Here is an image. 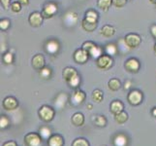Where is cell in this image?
I'll return each instance as SVG.
<instances>
[{
	"mask_svg": "<svg viewBox=\"0 0 156 146\" xmlns=\"http://www.w3.org/2000/svg\"><path fill=\"white\" fill-rule=\"evenodd\" d=\"M110 109H111V112L114 113L115 115V114H118V113H120L121 111H123V109H124V105H123V103L120 100H114L111 103Z\"/></svg>",
	"mask_w": 156,
	"mask_h": 146,
	"instance_id": "15",
	"label": "cell"
},
{
	"mask_svg": "<svg viewBox=\"0 0 156 146\" xmlns=\"http://www.w3.org/2000/svg\"><path fill=\"white\" fill-rule=\"evenodd\" d=\"M124 40L126 44L130 47L131 49L137 48L140 44L142 43V38L141 36L136 34V33H129L124 37Z\"/></svg>",
	"mask_w": 156,
	"mask_h": 146,
	"instance_id": "7",
	"label": "cell"
},
{
	"mask_svg": "<svg viewBox=\"0 0 156 146\" xmlns=\"http://www.w3.org/2000/svg\"><path fill=\"white\" fill-rule=\"evenodd\" d=\"M71 121H72V124L74 126L80 127V126H83V123H84V116L82 114V113L77 112L72 116Z\"/></svg>",
	"mask_w": 156,
	"mask_h": 146,
	"instance_id": "17",
	"label": "cell"
},
{
	"mask_svg": "<svg viewBox=\"0 0 156 146\" xmlns=\"http://www.w3.org/2000/svg\"><path fill=\"white\" fill-rule=\"evenodd\" d=\"M3 146H18V145H17V143H16L15 141H13V140H10V141L5 142L3 144Z\"/></svg>",
	"mask_w": 156,
	"mask_h": 146,
	"instance_id": "43",
	"label": "cell"
},
{
	"mask_svg": "<svg viewBox=\"0 0 156 146\" xmlns=\"http://www.w3.org/2000/svg\"><path fill=\"white\" fill-rule=\"evenodd\" d=\"M78 72H77V70L75 69L74 67H65L63 69V71H62V76L64 78V80L66 81H69L71 78H73L75 75H77Z\"/></svg>",
	"mask_w": 156,
	"mask_h": 146,
	"instance_id": "16",
	"label": "cell"
},
{
	"mask_svg": "<svg viewBox=\"0 0 156 146\" xmlns=\"http://www.w3.org/2000/svg\"><path fill=\"white\" fill-rule=\"evenodd\" d=\"M150 32H151L152 36L154 37V39L156 41V24L151 25V28H150Z\"/></svg>",
	"mask_w": 156,
	"mask_h": 146,
	"instance_id": "42",
	"label": "cell"
},
{
	"mask_svg": "<svg viewBox=\"0 0 156 146\" xmlns=\"http://www.w3.org/2000/svg\"><path fill=\"white\" fill-rule=\"evenodd\" d=\"M88 53L87 51H84L83 49H78V50L74 53V61L77 63H85L88 61Z\"/></svg>",
	"mask_w": 156,
	"mask_h": 146,
	"instance_id": "9",
	"label": "cell"
},
{
	"mask_svg": "<svg viewBox=\"0 0 156 146\" xmlns=\"http://www.w3.org/2000/svg\"><path fill=\"white\" fill-rule=\"evenodd\" d=\"M18 106H19V101L14 96H7L3 100V107L6 110H10V111L15 110L17 109Z\"/></svg>",
	"mask_w": 156,
	"mask_h": 146,
	"instance_id": "10",
	"label": "cell"
},
{
	"mask_svg": "<svg viewBox=\"0 0 156 146\" xmlns=\"http://www.w3.org/2000/svg\"><path fill=\"white\" fill-rule=\"evenodd\" d=\"M105 53L107 54V55L109 56H115L117 54L118 52V48L115 44H114V43H109V44H107L105 49H104Z\"/></svg>",
	"mask_w": 156,
	"mask_h": 146,
	"instance_id": "21",
	"label": "cell"
},
{
	"mask_svg": "<svg viewBox=\"0 0 156 146\" xmlns=\"http://www.w3.org/2000/svg\"><path fill=\"white\" fill-rule=\"evenodd\" d=\"M98 13L94 10H88L87 13H85V20H87L88 21H91V23H97L98 21Z\"/></svg>",
	"mask_w": 156,
	"mask_h": 146,
	"instance_id": "23",
	"label": "cell"
},
{
	"mask_svg": "<svg viewBox=\"0 0 156 146\" xmlns=\"http://www.w3.org/2000/svg\"><path fill=\"white\" fill-rule=\"evenodd\" d=\"M95 46V44L93 42H91V41H87V42H84L83 44V46H82V48L83 49L84 51H87V53H89V51L92 49L93 47ZM89 55V54H88Z\"/></svg>",
	"mask_w": 156,
	"mask_h": 146,
	"instance_id": "39",
	"label": "cell"
},
{
	"mask_svg": "<svg viewBox=\"0 0 156 146\" xmlns=\"http://www.w3.org/2000/svg\"><path fill=\"white\" fill-rule=\"evenodd\" d=\"M10 124V120L7 116L2 115L1 118H0V128L1 129H6Z\"/></svg>",
	"mask_w": 156,
	"mask_h": 146,
	"instance_id": "36",
	"label": "cell"
},
{
	"mask_svg": "<svg viewBox=\"0 0 156 146\" xmlns=\"http://www.w3.org/2000/svg\"><path fill=\"white\" fill-rule=\"evenodd\" d=\"M112 64H114V59L107 54L106 55H102L96 61V66L101 70H109L112 66Z\"/></svg>",
	"mask_w": 156,
	"mask_h": 146,
	"instance_id": "1",
	"label": "cell"
},
{
	"mask_svg": "<svg viewBox=\"0 0 156 146\" xmlns=\"http://www.w3.org/2000/svg\"><path fill=\"white\" fill-rule=\"evenodd\" d=\"M82 26L85 31L92 32L97 28V23H91V21H88L87 20L83 19L82 21Z\"/></svg>",
	"mask_w": 156,
	"mask_h": 146,
	"instance_id": "20",
	"label": "cell"
},
{
	"mask_svg": "<svg viewBox=\"0 0 156 146\" xmlns=\"http://www.w3.org/2000/svg\"><path fill=\"white\" fill-rule=\"evenodd\" d=\"M40 76H41V78L45 79V80L50 79L51 76V69L50 67H47V66L42 68L40 70Z\"/></svg>",
	"mask_w": 156,
	"mask_h": 146,
	"instance_id": "33",
	"label": "cell"
},
{
	"mask_svg": "<svg viewBox=\"0 0 156 146\" xmlns=\"http://www.w3.org/2000/svg\"><path fill=\"white\" fill-rule=\"evenodd\" d=\"M114 144L115 146H127L128 144L127 137L123 133H118L114 139Z\"/></svg>",
	"mask_w": 156,
	"mask_h": 146,
	"instance_id": "18",
	"label": "cell"
},
{
	"mask_svg": "<svg viewBox=\"0 0 156 146\" xmlns=\"http://www.w3.org/2000/svg\"><path fill=\"white\" fill-rule=\"evenodd\" d=\"M91 97H92V100L93 101L97 102V103H100V102L103 100V99H104V94H103V92H102L101 90H98L97 89V90L93 91Z\"/></svg>",
	"mask_w": 156,
	"mask_h": 146,
	"instance_id": "29",
	"label": "cell"
},
{
	"mask_svg": "<svg viewBox=\"0 0 156 146\" xmlns=\"http://www.w3.org/2000/svg\"><path fill=\"white\" fill-rule=\"evenodd\" d=\"M10 28V21L8 19H2L0 21V29L5 31Z\"/></svg>",
	"mask_w": 156,
	"mask_h": 146,
	"instance_id": "37",
	"label": "cell"
},
{
	"mask_svg": "<svg viewBox=\"0 0 156 146\" xmlns=\"http://www.w3.org/2000/svg\"><path fill=\"white\" fill-rule=\"evenodd\" d=\"M143 99H144L143 93L139 90H132L130 93L128 94V96H127L129 103L134 106L141 104L143 101Z\"/></svg>",
	"mask_w": 156,
	"mask_h": 146,
	"instance_id": "4",
	"label": "cell"
},
{
	"mask_svg": "<svg viewBox=\"0 0 156 146\" xmlns=\"http://www.w3.org/2000/svg\"><path fill=\"white\" fill-rule=\"evenodd\" d=\"M72 146H89V142L85 138L80 137V138H77L74 140L72 143Z\"/></svg>",
	"mask_w": 156,
	"mask_h": 146,
	"instance_id": "34",
	"label": "cell"
},
{
	"mask_svg": "<svg viewBox=\"0 0 156 146\" xmlns=\"http://www.w3.org/2000/svg\"><path fill=\"white\" fill-rule=\"evenodd\" d=\"M39 133L43 139H49L51 137V131L49 127H41L39 129Z\"/></svg>",
	"mask_w": 156,
	"mask_h": 146,
	"instance_id": "28",
	"label": "cell"
},
{
	"mask_svg": "<svg viewBox=\"0 0 156 146\" xmlns=\"http://www.w3.org/2000/svg\"><path fill=\"white\" fill-rule=\"evenodd\" d=\"M66 101H67V95L65 94H60L55 99V106L58 108L59 110H60L64 106H65Z\"/></svg>",
	"mask_w": 156,
	"mask_h": 146,
	"instance_id": "22",
	"label": "cell"
},
{
	"mask_svg": "<svg viewBox=\"0 0 156 146\" xmlns=\"http://www.w3.org/2000/svg\"><path fill=\"white\" fill-rule=\"evenodd\" d=\"M42 137L36 133H29L24 137V143L26 146H42Z\"/></svg>",
	"mask_w": 156,
	"mask_h": 146,
	"instance_id": "3",
	"label": "cell"
},
{
	"mask_svg": "<svg viewBox=\"0 0 156 146\" xmlns=\"http://www.w3.org/2000/svg\"><path fill=\"white\" fill-rule=\"evenodd\" d=\"M18 1L21 4V5H28L29 4V0H18Z\"/></svg>",
	"mask_w": 156,
	"mask_h": 146,
	"instance_id": "45",
	"label": "cell"
},
{
	"mask_svg": "<svg viewBox=\"0 0 156 146\" xmlns=\"http://www.w3.org/2000/svg\"><path fill=\"white\" fill-rule=\"evenodd\" d=\"M1 4L5 10H7L11 6V0H1Z\"/></svg>",
	"mask_w": 156,
	"mask_h": 146,
	"instance_id": "41",
	"label": "cell"
},
{
	"mask_svg": "<svg viewBox=\"0 0 156 146\" xmlns=\"http://www.w3.org/2000/svg\"><path fill=\"white\" fill-rule=\"evenodd\" d=\"M45 63H46L45 58L41 54H37L32 58V66L36 70H41L42 68H44Z\"/></svg>",
	"mask_w": 156,
	"mask_h": 146,
	"instance_id": "12",
	"label": "cell"
},
{
	"mask_svg": "<svg viewBox=\"0 0 156 146\" xmlns=\"http://www.w3.org/2000/svg\"><path fill=\"white\" fill-rule=\"evenodd\" d=\"M150 2H151L152 4H156V0H149Z\"/></svg>",
	"mask_w": 156,
	"mask_h": 146,
	"instance_id": "48",
	"label": "cell"
},
{
	"mask_svg": "<svg viewBox=\"0 0 156 146\" xmlns=\"http://www.w3.org/2000/svg\"><path fill=\"white\" fill-rule=\"evenodd\" d=\"M3 62L6 64H11L14 62V55L12 53H10V52L6 53L3 56Z\"/></svg>",
	"mask_w": 156,
	"mask_h": 146,
	"instance_id": "35",
	"label": "cell"
},
{
	"mask_svg": "<svg viewBox=\"0 0 156 146\" xmlns=\"http://www.w3.org/2000/svg\"><path fill=\"white\" fill-rule=\"evenodd\" d=\"M117 48H118V52H120L121 54H125V53H128L129 50H130V47H129L127 44H126V42L124 40V38L121 39L119 42H118V44H117Z\"/></svg>",
	"mask_w": 156,
	"mask_h": 146,
	"instance_id": "31",
	"label": "cell"
},
{
	"mask_svg": "<svg viewBox=\"0 0 156 146\" xmlns=\"http://www.w3.org/2000/svg\"><path fill=\"white\" fill-rule=\"evenodd\" d=\"M57 5L53 2H49L44 5V7H43V11H42V15L43 17L46 18V19H49V18H51L55 16V14L57 12Z\"/></svg>",
	"mask_w": 156,
	"mask_h": 146,
	"instance_id": "5",
	"label": "cell"
},
{
	"mask_svg": "<svg viewBox=\"0 0 156 146\" xmlns=\"http://www.w3.org/2000/svg\"><path fill=\"white\" fill-rule=\"evenodd\" d=\"M124 67H125V69L127 70L128 72H130V73H137L140 70L141 64H140V62L138 61L137 58H128L127 61L125 62Z\"/></svg>",
	"mask_w": 156,
	"mask_h": 146,
	"instance_id": "6",
	"label": "cell"
},
{
	"mask_svg": "<svg viewBox=\"0 0 156 146\" xmlns=\"http://www.w3.org/2000/svg\"><path fill=\"white\" fill-rule=\"evenodd\" d=\"M111 5H112V0H98L97 1V6L105 12L109 10Z\"/></svg>",
	"mask_w": 156,
	"mask_h": 146,
	"instance_id": "26",
	"label": "cell"
},
{
	"mask_svg": "<svg viewBox=\"0 0 156 146\" xmlns=\"http://www.w3.org/2000/svg\"><path fill=\"white\" fill-rule=\"evenodd\" d=\"M115 119L116 123L118 124H124L127 120H128V114L124 111H121L120 113H118V114H115Z\"/></svg>",
	"mask_w": 156,
	"mask_h": 146,
	"instance_id": "30",
	"label": "cell"
},
{
	"mask_svg": "<svg viewBox=\"0 0 156 146\" xmlns=\"http://www.w3.org/2000/svg\"><path fill=\"white\" fill-rule=\"evenodd\" d=\"M10 8L14 13H19V12H20V10H21V4L19 1H15V2H13L12 4H11Z\"/></svg>",
	"mask_w": 156,
	"mask_h": 146,
	"instance_id": "38",
	"label": "cell"
},
{
	"mask_svg": "<svg viewBox=\"0 0 156 146\" xmlns=\"http://www.w3.org/2000/svg\"><path fill=\"white\" fill-rule=\"evenodd\" d=\"M84 99H85V94H84V92L80 90H76L71 96V102L73 105L82 104L84 101Z\"/></svg>",
	"mask_w": 156,
	"mask_h": 146,
	"instance_id": "11",
	"label": "cell"
},
{
	"mask_svg": "<svg viewBox=\"0 0 156 146\" xmlns=\"http://www.w3.org/2000/svg\"><path fill=\"white\" fill-rule=\"evenodd\" d=\"M94 124L99 128H103L107 125V119L103 115H97L93 119Z\"/></svg>",
	"mask_w": 156,
	"mask_h": 146,
	"instance_id": "27",
	"label": "cell"
},
{
	"mask_svg": "<svg viewBox=\"0 0 156 146\" xmlns=\"http://www.w3.org/2000/svg\"><path fill=\"white\" fill-rule=\"evenodd\" d=\"M153 51H154L155 55H156V42H155V44H154V47H153Z\"/></svg>",
	"mask_w": 156,
	"mask_h": 146,
	"instance_id": "47",
	"label": "cell"
},
{
	"mask_svg": "<svg viewBox=\"0 0 156 146\" xmlns=\"http://www.w3.org/2000/svg\"><path fill=\"white\" fill-rule=\"evenodd\" d=\"M108 86H109V89L111 91H117V90H119L120 87H121V83H120V81L116 79V78H112L109 81V83H108Z\"/></svg>",
	"mask_w": 156,
	"mask_h": 146,
	"instance_id": "25",
	"label": "cell"
},
{
	"mask_svg": "<svg viewBox=\"0 0 156 146\" xmlns=\"http://www.w3.org/2000/svg\"><path fill=\"white\" fill-rule=\"evenodd\" d=\"M115 32V29L114 26L109 25V24L104 25L103 28H101V30H100L101 35H103L105 37H108V38H109V37H112V35H114Z\"/></svg>",
	"mask_w": 156,
	"mask_h": 146,
	"instance_id": "19",
	"label": "cell"
},
{
	"mask_svg": "<svg viewBox=\"0 0 156 146\" xmlns=\"http://www.w3.org/2000/svg\"><path fill=\"white\" fill-rule=\"evenodd\" d=\"M131 84H132L131 81H127V82H125V84H124V89L125 90H128L129 88L131 87Z\"/></svg>",
	"mask_w": 156,
	"mask_h": 146,
	"instance_id": "44",
	"label": "cell"
},
{
	"mask_svg": "<svg viewBox=\"0 0 156 146\" xmlns=\"http://www.w3.org/2000/svg\"><path fill=\"white\" fill-rule=\"evenodd\" d=\"M127 0H112V5L116 8H122L126 5Z\"/></svg>",
	"mask_w": 156,
	"mask_h": 146,
	"instance_id": "40",
	"label": "cell"
},
{
	"mask_svg": "<svg viewBox=\"0 0 156 146\" xmlns=\"http://www.w3.org/2000/svg\"><path fill=\"white\" fill-rule=\"evenodd\" d=\"M103 49H102L101 47H99V46H97V45H95L91 50L89 51V56H91L92 58H100L102 55H103Z\"/></svg>",
	"mask_w": 156,
	"mask_h": 146,
	"instance_id": "24",
	"label": "cell"
},
{
	"mask_svg": "<svg viewBox=\"0 0 156 146\" xmlns=\"http://www.w3.org/2000/svg\"><path fill=\"white\" fill-rule=\"evenodd\" d=\"M49 146H63L64 139L60 134H52V136L48 140Z\"/></svg>",
	"mask_w": 156,
	"mask_h": 146,
	"instance_id": "14",
	"label": "cell"
},
{
	"mask_svg": "<svg viewBox=\"0 0 156 146\" xmlns=\"http://www.w3.org/2000/svg\"><path fill=\"white\" fill-rule=\"evenodd\" d=\"M59 43L56 39H51L49 40L46 43V51L47 53L51 54V55H55V54L59 51Z\"/></svg>",
	"mask_w": 156,
	"mask_h": 146,
	"instance_id": "13",
	"label": "cell"
},
{
	"mask_svg": "<svg viewBox=\"0 0 156 146\" xmlns=\"http://www.w3.org/2000/svg\"><path fill=\"white\" fill-rule=\"evenodd\" d=\"M151 114L154 116V117H156V107H154L153 109H152V112H151Z\"/></svg>",
	"mask_w": 156,
	"mask_h": 146,
	"instance_id": "46",
	"label": "cell"
},
{
	"mask_svg": "<svg viewBox=\"0 0 156 146\" xmlns=\"http://www.w3.org/2000/svg\"><path fill=\"white\" fill-rule=\"evenodd\" d=\"M39 117L42 121L44 122H51L53 117H55V110L52 109L51 106L43 105L39 109Z\"/></svg>",
	"mask_w": 156,
	"mask_h": 146,
	"instance_id": "2",
	"label": "cell"
},
{
	"mask_svg": "<svg viewBox=\"0 0 156 146\" xmlns=\"http://www.w3.org/2000/svg\"><path fill=\"white\" fill-rule=\"evenodd\" d=\"M67 84L71 88H77V87H79V85L80 84V77L79 76V74L75 75L73 78H71L69 81H67Z\"/></svg>",
	"mask_w": 156,
	"mask_h": 146,
	"instance_id": "32",
	"label": "cell"
},
{
	"mask_svg": "<svg viewBox=\"0 0 156 146\" xmlns=\"http://www.w3.org/2000/svg\"><path fill=\"white\" fill-rule=\"evenodd\" d=\"M43 20H44V17H43L42 13L40 12L31 13L28 18L29 24L31 26H33V28H39V26H41L43 24Z\"/></svg>",
	"mask_w": 156,
	"mask_h": 146,
	"instance_id": "8",
	"label": "cell"
},
{
	"mask_svg": "<svg viewBox=\"0 0 156 146\" xmlns=\"http://www.w3.org/2000/svg\"><path fill=\"white\" fill-rule=\"evenodd\" d=\"M88 108H89V110H91V109H92V105H91V104H88Z\"/></svg>",
	"mask_w": 156,
	"mask_h": 146,
	"instance_id": "49",
	"label": "cell"
}]
</instances>
